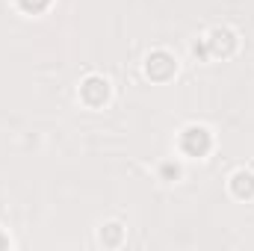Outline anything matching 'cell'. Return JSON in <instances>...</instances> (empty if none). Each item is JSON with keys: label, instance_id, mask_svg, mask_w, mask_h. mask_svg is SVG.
Wrapping results in <instances>:
<instances>
[{"label": "cell", "instance_id": "6", "mask_svg": "<svg viewBox=\"0 0 254 251\" xmlns=\"http://www.w3.org/2000/svg\"><path fill=\"white\" fill-rule=\"evenodd\" d=\"M48 3H51V0H18V6H21L24 12H42Z\"/></svg>", "mask_w": 254, "mask_h": 251}, {"label": "cell", "instance_id": "2", "mask_svg": "<svg viewBox=\"0 0 254 251\" xmlns=\"http://www.w3.org/2000/svg\"><path fill=\"white\" fill-rule=\"evenodd\" d=\"M80 98H83L89 107H101V104L110 98V83L101 80V77H89V80L80 86Z\"/></svg>", "mask_w": 254, "mask_h": 251}, {"label": "cell", "instance_id": "1", "mask_svg": "<svg viewBox=\"0 0 254 251\" xmlns=\"http://www.w3.org/2000/svg\"><path fill=\"white\" fill-rule=\"evenodd\" d=\"M181 151L190 154V157H204V154L210 151V133H207L204 127H190V130H184V136H181Z\"/></svg>", "mask_w": 254, "mask_h": 251}, {"label": "cell", "instance_id": "3", "mask_svg": "<svg viewBox=\"0 0 254 251\" xmlns=\"http://www.w3.org/2000/svg\"><path fill=\"white\" fill-rule=\"evenodd\" d=\"M172 74H175V60H172L169 54L157 51V54L148 57V77H154V80H166V77H172Z\"/></svg>", "mask_w": 254, "mask_h": 251}, {"label": "cell", "instance_id": "5", "mask_svg": "<svg viewBox=\"0 0 254 251\" xmlns=\"http://www.w3.org/2000/svg\"><path fill=\"white\" fill-rule=\"evenodd\" d=\"M210 48H213V54L228 57V54L234 51V36H231L228 30H213V36H210Z\"/></svg>", "mask_w": 254, "mask_h": 251}, {"label": "cell", "instance_id": "7", "mask_svg": "<svg viewBox=\"0 0 254 251\" xmlns=\"http://www.w3.org/2000/svg\"><path fill=\"white\" fill-rule=\"evenodd\" d=\"M3 246H6V240H3V237H0V249H3Z\"/></svg>", "mask_w": 254, "mask_h": 251}, {"label": "cell", "instance_id": "4", "mask_svg": "<svg viewBox=\"0 0 254 251\" xmlns=\"http://www.w3.org/2000/svg\"><path fill=\"white\" fill-rule=\"evenodd\" d=\"M231 189L237 198H252L254 195V175L252 172H237L231 178Z\"/></svg>", "mask_w": 254, "mask_h": 251}]
</instances>
